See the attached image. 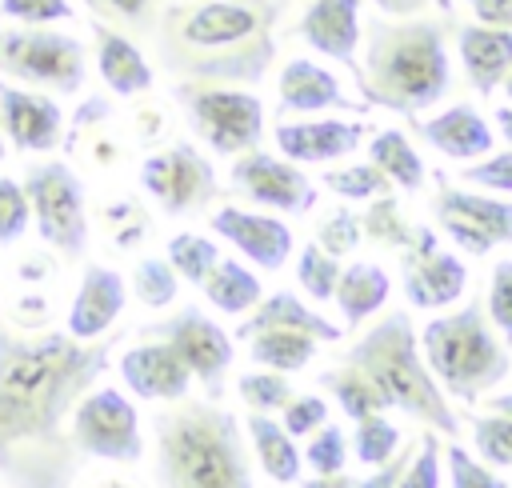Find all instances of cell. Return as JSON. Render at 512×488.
Wrapping results in <instances>:
<instances>
[{"label": "cell", "mask_w": 512, "mask_h": 488, "mask_svg": "<svg viewBox=\"0 0 512 488\" xmlns=\"http://www.w3.org/2000/svg\"><path fill=\"white\" fill-rule=\"evenodd\" d=\"M120 336L20 332L0 316V476L8 488H72L84 452L64 432L76 400L96 388Z\"/></svg>", "instance_id": "1"}, {"label": "cell", "mask_w": 512, "mask_h": 488, "mask_svg": "<svg viewBox=\"0 0 512 488\" xmlns=\"http://www.w3.org/2000/svg\"><path fill=\"white\" fill-rule=\"evenodd\" d=\"M272 20V0H204L196 8H168L156 44L184 80L256 84L276 52Z\"/></svg>", "instance_id": "2"}, {"label": "cell", "mask_w": 512, "mask_h": 488, "mask_svg": "<svg viewBox=\"0 0 512 488\" xmlns=\"http://www.w3.org/2000/svg\"><path fill=\"white\" fill-rule=\"evenodd\" d=\"M356 84L364 104H380L400 116H420L444 100L452 84L444 24L440 20H376L368 24L364 60H356Z\"/></svg>", "instance_id": "3"}, {"label": "cell", "mask_w": 512, "mask_h": 488, "mask_svg": "<svg viewBox=\"0 0 512 488\" xmlns=\"http://www.w3.org/2000/svg\"><path fill=\"white\" fill-rule=\"evenodd\" d=\"M160 488H252L240 420L216 400H172L152 416Z\"/></svg>", "instance_id": "4"}, {"label": "cell", "mask_w": 512, "mask_h": 488, "mask_svg": "<svg viewBox=\"0 0 512 488\" xmlns=\"http://www.w3.org/2000/svg\"><path fill=\"white\" fill-rule=\"evenodd\" d=\"M344 364H352L356 372H364L376 392L384 396L388 408L408 412L412 420L428 424L440 436H460V420L444 396V388L436 384V376L424 364L416 328L408 320V312H388L380 316L348 352Z\"/></svg>", "instance_id": "5"}, {"label": "cell", "mask_w": 512, "mask_h": 488, "mask_svg": "<svg viewBox=\"0 0 512 488\" xmlns=\"http://www.w3.org/2000/svg\"><path fill=\"white\" fill-rule=\"evenodd\" d=\"M420 352H424L428 372L444 388V396H452L460 404H476L512 368L508 344L496 340V332L476 300H468L464 308H456L448 316L428 320L420 328Z\"/></svg>", "instance_id": "6"}, {"label": "cell", "mask_w": 512, "mask_h": 488, "mask_svg": "<svg viewBox=\"0 0 512 488\" xmlns=\"http://www.w3.org/2000/svg\"><path fill=\"white\" fill-rule=\"evenodd\" d=\"M176 100L192 124V132L220 156H240L248 148H260L264 132V104L248 88L232 84H208V80H184L176 84Z\"/></svg>", "instance_id": "7"}, {"label": "cell", "mask_w": 512, "mask_h": 488, "mask_svg": "<svg viewBox=\"0 0 512 488\" xmlns=\"http://www.w3.org/2000/svg\"><path fill=\"white\" fill-rule=\"evenodd\" d=\"M0 76L72 96L84 88V44L48 24H0Z\"/></svg>", "instance_id": "8"}, {"label": "cell", "mask_w": 512, "mask_h": 488, "mask_svg": "<svg viewBox=\"0 0 512 488\" xmlns=\"http://www.w3.org/2000/svg\"><path fill=\"white\" fill-rule=\"evenodd\" d=\"M68 432H72V444L92 460H108V464H140L144 460L140 412L112 384L88 388L76 400V408L68 416Z\"/></svg>", "instance_id": "9"}, {"label": "cell", "mask_w": 512, "mask_h": 488, "mask_svg": "<svg viewBox=\"0 0 512 488\" xmlns=\"http://www.w3.org/2000/svg\"><path fill=\"white\" fill-rule=\"evenodd\" d=\"M24 192L36 216V232L64 256H84L88 248V216H84V184L64 160H44L24 168Z\"/></svg>", "instance_id": "10"}, {"label": "cell", "mask_w": 512, "mask_h": 488, "mask_svg": "<svg viewBox=\"0 0 512 488\" xmlns=\"http://www.w3.org/2000/svg\"><path fill=\"white\" fill-rule=\"evenodd\" d=\"M144 336L164 340L168 348H176V356L188 364V372L204 384L208 400L224 396V372L232 368L236 352H232V336L212 316H204L196 304H188L176 316H168L160 324H148Z\"/></svg>", "instance_id": "11"}, {"label": "cell", "mask_w": 512, "mask_h": 488, "mask_svg": "<svg viewBox=\"0 0 512 488\" xmlns=\"http://www.w3.org/2000/svg\"><path fill=\"white\" fill-rule=\"evenodd\" d=\"M140 188L160 204L168 216H188L212 204L216 172L192 144H168L140 164Z\"/></svg>", "instance_id": "12"}, {"label": "cell", "mask_w": 512, "mask_h": 488, "mask_svg": "<svg viewBox=\"0 0 512 488\" xmlns=\"http://www.w3.org/2000/svg\"><path fill=\"white\" fill-rule=\"evenodd\" d=\"M440 228L456 248L468 256H488L496 244H512V200L484 196V192H464L440 180V192L432 200Z\"/></svg>", "instance_id": "13"}, {"label": "cell", "mask_w": 512, "mask_h": 488, "mask_svg": "<svg viewBox=\"0 0 512 488\" xmlns=\"http://www.w3.org/2000/svg\"><path fill=\"white\" fill-rule=\"evenodd\" d=\"M232 188L256 208H272L288 216H304L316 208V184L292 160H280L260 148L240 152V160L232 164Z\"/></svg>", "instance_id": "14"}, {"label": "cell", "mask_w": 512, "mask_h": 488, "mask_svg": "<svg viewBox=\"0 0 512 488\" xmlns=\"http://www.w3.org/2000/svg\"><path fill=\"white\" fill-rule=\"evenodd\" d=\"M400 268H404V296L412 308H448L464 296L468 284V268L460 256L444 252L436 232L428 224L416 228V240L400 252Z\"/></svg>", "instance_id": "15"}, {"label": "cell", "mask_w": 512, "mask_h": 488, "mask_svg": "<svg viewBox=\"0 0 512 488\" xmlns=\"http://www.w3.org/2000/svg\"><path fill=\"white\" fill-rule=\"evenodd\" d=\"M208 228L216 236H224L244 260H252L256 268L264 272H280L296 248L292 240V228L268 212H256V208H236V204H224L212 212Z\"/></svg>", "instance_id": "16"}, {"label": "cell", "mask_w": 512, "mask_h": 488, "mask_svg": "<svg viewBox=\"0 0 512 488\" xmlns=\"http://www.w3.org/2000/svg\"><path fill=\"white\" fill-rule=\"evenodd\" d=\"M0 128L16 152H52L64 140V112L52 96L0 80Z\"/></svg>", "instance_id": "17"}, {"label": "cell", "mask_w": 512, "mask_h": 488, "mask_svg": "<svg viewBox=\"0 0 512 488\" xmlns=\"http://www.w3.org/2000/svg\"><path fill=\"white\" fill-rule=\"evenodd\" d=\"M120 380L128 384L132 396L140 400H184L192 388V372L188 364L176 356V348H168L164 340H144L136 348H128L120 356Z\"/></svg>", "instance_id": "18"}, {"label": "cell", "mask_w": 512, "mask_h": 488, "mask_svg": "<svg viewBox=\"0 0 512 488\" xmlns=\"http://www.w3.org/2000/svg\"><path fill=\"white\" fill-rule=\"evenodd\" d=\"M360 120H336V116H316V120H284L276 124V148L292 164H328L340 156H352L364 140Z\"/></svg>", "instance_id": "19"}, {"label": "cell", "mask_w": 512, "mask_h": 488, "mask_svg": "<svg viewBox=\"0 0 512 488\" xmlns=\"http://www.w3.org/2000/svg\"><path fill=\"white\" fill-rule=\"evenodd\" d=\"M300 40L328 56L340 60L356 72V48H360V0H312L296 24Z\"/></svg>", "instance_id": "20"}, {"label": "cell", "mask_w": 512, "mask_h": 488, "mask_svg": "<svg viewBox=\"0 0 512 488\" xmlns=\"http://www.w3.org/2000/svg\"><path fill=\"white\" fill-rule=\"evenodd\" d=\"M124 312V276L108 264H88L68 308V332L76 340H100Z\"/></svg>", "instance_id": "21"}, {"label": "cell", "mask_w": 512, "mask_h": 488, "mask_svg": "<svg viewBox=\"0 0 512 488\" xmlns=\"http://www.w3.org/2000/svg\"><path fill=\"white\" fill-rule=\"evenodd\" d=\"M276 92H280V112H300V116L328 112V108H368V104L348 100L340 80L328 68H320L316 60H304V56L284 60Z\"/></svg>", "instance_id": "22"}, {"label": "cell", "mask_w": 512, "mask_h": 488, "mask_svg": "<svg viewBox=\"0 0 512 488\" xmlns=\"http://www.w3.org/2000/svg\"><path fill=\"white\" fill-rule=\"evenodd\" d=\"M456 48L468 84L480 96H492L504 76L512 72V28H492V24H460L456 28Z\"/></svg>", "instance_id": "23"}, {"label": "cell", "mask_w": 512, "mask_h": 488, "mask_svg": "<svg viewBox=\"0 0 512 488\" xmlns=\"http://www.w3.org/2000/svg\"><path fill=\"white\" fill-rule=\"evenodd\" d=\"M420 140L444 152L448 160H480L492 152V128L472 104H452L416 124Z\"/></svg>", "instance_id": "24"}, {"label": "cell", "mask_w": 512, "mask_h": 488, "mask_svg": "<svg viewBox=\"0 0 512 488\" xmlns=\"http://www.w3.org/2000/svg\"><path fill=\"white\" fill-rule=\"evenodd\" d=\"M264 328H296V332L316 336L320 344H336V340L344 336L340 324H332L324 312L308 308V304H304L300 296H292V292H268V296H260V304L252 308V316L236 328V336L248 340L252 332H264Z\"/></svg>", "instance_id": "25"}, {"label": "cell", "mask_w": 512, "mask_h": 488, "mask_svg": "<svg viewBox=\"0 0 512 488\" xmlns=\"http://www.w3.org/2000/svg\"><path fill=\"white\" fill-rule=\"evenodd\" d=\"M96 68H100V80L116 96H140L152 88V68L144 52L108 24H96Z\"/></svg>", "instance_id": "26"}, {"label": "cell", "mask_w": 512, "mask_h": 488, "mask_svg": "<svg viewBox=\"0 0 512 488\" xmlns=\"http://www.w3.org/2000/svg\"><path fill=\"white\" fill-rule=\"evenodd\" d=\"M248 444L264 468V476L272 484H296L304 472V456L296 448V436H288V428L280 420H272L268 412H248Z\"/></svg>", "instance_id": "27"}, {"label": "cell", "mask_w": 512, "mask_h": 488, "mask_svg": "<svg viewBox=\"0 0 512 488\" xmlns=\"http://www.w3.org/2000/svg\"><path fill=\"white\" fill-rule=\"evenodd\" d=\"M388 292H392L388 272H384L380 264H372V260H356V264H348V268L340 272L332 300H336L344 324L356 328V324H364L372 312H380V308L388 304Z\"/></svg>", "instance_id": "28"}, {"label": "cell", "mask_w": 512, "mask_h": 488, "mask_svg": "<svg viewBox=\"0 0 512 488\" xmlns=\"http://www.w3.org/2000/svg\"><path fill=\"white\" fill-rule=\"evenodd\" d=\"M200 288H204L208 304H212L216 312H224V316L252 312V308L260 304V296H264L260 276H256L252 268H244L240 260H228V256L216 260V268L208 272V280H204Z\"/></svg>", "instance_id": "29"}, {"label": "cell", "mask_w": 512, "mask_h": 488, "mask_svg": "<svg viewBox=\"0 0 512 488\" xmlns=\"http://www.w3.org/2000/svg\"><path fill=\"white\" fill-rule=\"evenodd\" d=\"M320 340L308 336V332H296V328H264V332H252L248 336V356L252 364L260 368H272V372H300L312 364Z\"/></svg>", "instance_id": "30"}, {"label": "cell", "mask_w": 512, "mask_h": 488, "mask_svg": "<svg viewBox=\"0 0 512 488\" xmlns=\"http://www.w3.org/2000/svg\"><path fill=\"white\" fill-rule=\"evenodd\" d=\"M368 160L392 180V188L404 192H420L424 188V160L412 148V140L400 128H384L368 140Z\"/></svg>", "instance_id": "31"}, {"label": "cell", "mask_w": 512, "mask_h": 488, "mask_svg": "<svg viewBox=\"0 0 512 488\" xmlns=\"http://www.w3.org/2000/svg\"><path fill=\"white\" fill-rule=\"evenodd\" d=\"M316 380H320V388L340 404V412H344L348 420H364V416H372V412H384V408H388V404H384V396L376 392V384H372L364 372H356L352 364L324 368Z\"/></svg>", "instance_id": "32"}, {"label": "cell", "mask_w": 512, "mask_h": 488, "mask_svg": "<svg viewBox=\"0 0 512 488\" xmlns=\"http://www.w3.org/2000/svg\"><path fill=\"white\" fill-rule=\"evenodd\" d=\"M360 228H364L368 240L404 252V248L416 240V228H420V224H412V220L400 212V200H396L392 192H384V196L368 200V212L360 216Z\"/></svg>", "instance_id": "33"}, {"label": "cell", "mask_w": 512, "mask_h": 488, "mask_svg": "<svg viewBox=\"0 0 512 488\" xmlns=\"http://www.w3.org/2000/svg\"><path fill=\"white\" fill-rule=\"evenodd\" d=\"M168 264L176 268V276L180 280H188V284H204L208 280V272L216 268V260H220V248H216V240H208V236H200V232H176L172 240H168Z\"/></svg>", "instance_id": "34"}, {"label": "cell", "mask_w": 512, "mask_h": 488, "mask_svg": "<svg viewBox=\"0 0 512 488\" xmlns=\"http://www.w3.org/2000/svg\"><path fill=\"white\" fill-rule=\"evenodd\" d=\"M340 256H332V252H324L316 240L312 244H304L300 252H296V284L316 300V304H324V300H332L336 296V280H340Z\"/></svg>", "instance_id": "35"}, {"label": "cell", "mask_w": 512, "mask_h": 488, "mask_svg": "<svg viewBox=\"0 0 512 488\" xmlns=\"http://www.w3.org/2000/svg\"><path fill=\"white\" fill-rule=\"evenodd\" d=\"M400 428L384 416V412H372V416H364V420H356V432H352V456L360 460V464H368V468H376V464H384V460H392L396 452H400Z\"/></svg>", "instance_id": "36"}, {"label": "cell", "mask_w": 512, "mask_h": 488, "mask_svg": "<svg viewBox=\"0 0 512 488\" xmlns=\"http://www.w3.org/2000/svg\"><path fill=\"white\" fill-rule=\"evenodd\" d=\"M472 444L488 468H512V416L496 408L472 416Z\"/></svg>", "instance_id": "37"}, {"label": "cell", "mask_w": 512, "mask_h": 488, "mask_svg": "<svg viewBox=\"0 0 512 488\" xmlns=\"http://www.w3.org/2000/svg\"><path fill=\"white\" fill-rule=\"evenodd\" d=\"M132 292L144 308H168L180 292V276L176 268L168 264V256H144L136 268H132Z\"/></svg>", "instance_id": "38"}, {"label": "cell", "mask_w": 512, "mask_h": 488, "mask_svg": "<svg viewBox=\"0 0 512 488\" xmlns=\"http://www.w3.org/2000/svg\"><path fill=\"white\" fill-rule=\"evenodd\" d=\"M236 392H240V400L248 404V412H280L296 392H292V380L284 376V372H272V368H252V372H244V376H236Z\"/></svg>", "instance_id": "39"}, {"label": "cell", "mask_w": 512, "mask_h": 488, "mask_svg": "<svg viewBox=\"0 0 512 488\" xmlns=\"http://www.w3.org/2000/svg\"><path fill=\"white\" fill-rule=\"evenodd\" d=\"M324 188L336 192L340 200H376L384 192H392V180L368 160V164H344V168H328L324 172Z\"/></svg>", "instance_id": "40"}, {"label": "cell", "mask_w": 512, "mask_h": 488, "mask_svg": "<svg viewBox=\"0 0 512 488\" xmlns=\"http://www.w3.org/2000/svg\"><path fill=\"white\" fill-rule=\"evenodd\" d=\"M304 464L312 472H344V460H348V436L340 424H320L308 444H304Z\"/></svg>", "instance_id": "41"}, {"label": "cell", "mask_w": 512, "mask_h": 488, "mask_svg": "<svg viewBox=\"0 0 512 488\" xmlns=\"http://www.w3.org/2000/svg\"><path fill=\"white\" fill-rule=\"evenodd\" d=\"M444 460H448V488H508V480H500L496 468L464 452V444H448Z\"/></svg>", "instance_id": "42"}, {"label": "cell", "mask_w": 512, "mask_h": 488, "mask_svg": "<svg viewBox=\"0 0 512 488\" xmlns=\"http://www.w3.org/2000/svg\"><path fill=\"white\" fill-rule=\"evenodd\" d=\"M32 224V204L24 184L12 176H0V244H16Z\"/></svg>", "instance_id": "43"}, {"label": "cell", "mask_w": 512, "mask_h": 488, "mask_svg": "<svg viewBox=\"0 0 512 488\" xmlns=\"http://www.w3.org/2000/svg\"><path fill=\"white\" fill-rule=\"evenodd\" d=\"M360 236H364L360 216L348 212V208H332V212L320 220V228H316V244H320L324 252H332V256H348V252L360 244Z\"/></svg>", "instance_id": "44"}, {"label": "cell", "mask_w": 512, "mask_h": 488, "mask_svg": "<svg viewBox=\"0 0 512 488\" xmlns=\"http://www.w3.org/2000/svg\"><path fill=\"white\" fill-rule=\"evenodd\" d=\"M488 324L512 344V260H500L488 276Z\"/></svg>", "instance_id": "45"}, {"label": "cell", "mask_w": 512, "mask_h": 488, "mask_svg": "<svg viewBox=\"0 0 512 488\" xmlns=\"http://www.w3.org/2000/svg\"><path fill=\"white\" fill-rule=\"evenodd\" d=\"M396 488H440V436L432 428L416 440V452Z\"/></svg>", "instance_id": "46"}, {"label": "cell", "mask_w": 512, "mask_h": 488, "mask_svg": "<svg viewBox=\"0 0 512 488\" xmlns=\"http://www.w3.org/2000/svg\"><path fill=\"white\" fill-rule=\"evenodd\" d=\"M460 176H464L468 184H476V188L512 196V148H504V152H488V156H480L476 164H464Z\"/></svg>", "instance_id": "47"}, {"label": "cell", "mask_w": 512, "mask_h": 488, "mask_svg": "<svg viewBox=\"0 0 512 488\" xmlns=\"http://www.w3.org/2000/svg\"><path fill=\"white\" fill-rule=\"evenodd\" d=\"M284 428H288V436H312L320 424H328V400L324 396H316V392H304V396H292L284 408Z\"/></svg>", "instance_id": "48"}, {"label": "cell", "mask_w": 512, "mask_h": 488, "mask_svg": "<svg viewBox=\"0 0 512 488\" xmlns=\"http://www.w3.org/2000/svg\"><path fill=\"white\" fill-rule=\"evenodd\" d=\"M0 16L16 24H60V20H72V4L68 0H0Z\"/></svg>", "instance_id": "49"}, {"label": "cell", "mask_w": 512, "mask_h": 488, "mask_svg": "<svg viewBox=\"0 0 512 488\" xmlns=\"http://www.w3.org/2000/svg\"><path fill=\"white\" fill-rule=\"evenodd\" d=\"M84 4L96 16L128 24V28H148L152 24V8H156V0H84Z\"/></svg>", "instance_id": "50"}, {"label": "cell", "mask_w": 512, "mask_h": 488, "mask_svg": "<svg viewBox=\"0 0 512 488\" xmlns=\"http://www.w3.org/2000/svg\"><path fill=\"white\" fill-rule=\"evenodd\" d=\"M412 452H416V444H400V452H396L392 460L376 464V468H372V476L356 480V488H396V484H400V476H404V468H408V460H412Z\"/></svg>", "instance_id": "51"}, {"label": "cell", "mask_w": 512, "mask_h": 488, "mask_svg": "<svg viewBox=\"0 0 512 488\" xmlns=\"http://www.w3.org/2000/svg\"><path fill=\"white\" fill-rule=\"evenodd\" d=\"M476 24H492V28H512V0H468Z\"/></svg>", "instance_id": "52"}, {"label": "cell", "mask_w": 512, "mask_h": 488, "mask_svg": "<svg viewBox=\"0 0 512 488\" xmlns=\"http://www.w3.org/2000/svg\"><path fill=\"white\" fill-rule=\"evenodd\" d=\"M384 16H416L420 8H432V4H440V8H448V0H372Z\"/></svg>", "instance_id": "53"}, {"label": "cell", "mask_w": 512, "mask_h": 488, "mask_svg": "<svg viewBox=\"0 0 512 488\" xmlns=\"http://www.w3.org/2000/svg\"><path fill=\"white\" fill-rule=\"evenodd\" d=\"M300 488H356V480L344 476V472H316V476H308Z\"/></svg>", "instance_id": "54"}, {"label": "cell", "mask_w": 512, "mask_h": 488, "mask_svg": "<svg viewBox=\"0 0 512 488\" xmlns=\"http://www.w3.org/2000/svg\"><path fill=\"white\" fill-rule=\"evenodd\" d=\"M496 128H500V136H504L508 148H512V104H500V108H496Z\"/></svg>", "instance_id": "55"}, {"label": "cell", "mask_w": 512, "mask_h": 488, "mask_svg": "<svg viewBox=\"0 0 512 488\" xmlns=\"http://www.w3.org/2000/svg\"><path fill=\"white\" fill-rule=\"evenodd\" d=\"M488 408H496V412H508V416H512V392H496Z\"/></svg>", "instance_id": "56"}, {"label": "cell", "mask_w": 512, "mask_h": 488, "mask_svg": "<svg viewBox=\"0 0 512 488\" xmlns=\"http://www.w3.org/2000/svg\"><path fill=\"white\" fill-rule=\"evenodd\" d=\"M92 488H132V484L120 476H100V480H92Z\"/></svg>", "instance_id": "57"}, {"label": "cell", "mask_w": 512, "mask_h": 488, "mask_svg": "<svg viewBox=\"0 0 512 488\" xmlns=\"http://www.w3.org/2000/svg\"><path fill=\"white\" fill-rule=\"evenodd\" d=\"M504 96H508V100H512V72H508V76H504Z\"/></svg>", "instance_id": "58"}, {"label": "cell", "mask_w": 512, "mask_h": 488, "mask_svg": "<svg viewBox=\"0 0 512 488\" xmlns=\"http://www.w3.org/2000/svg\"><path fill=\"white\" fill-rule=\"evenodd\" d=\"M0 132H4V128H0ZM4 152H8V148H4V136H0V160H4Z\"/></svg>", "instance_id": "59"}]
</instances>
